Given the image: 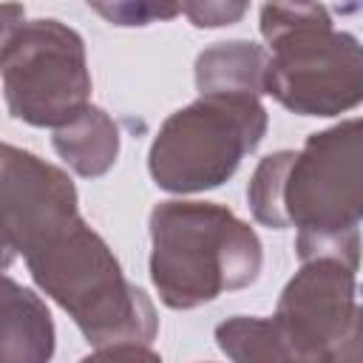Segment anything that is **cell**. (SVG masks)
<instances>
[{
	"instance_id": "8992f818",
	"label": "cell",
	"mask_w": 363,
	"mask_h": 363,
	"mask_svg": "<svg viewBox=\"0 0 363 363\" xmlns=\"http://www.w3.org/2000/svg\"><path fill=\"white\" fill-rule=\"evenodd\" d=\"M9 113L34 128H60L91 102L85 40L71 26L23 20L0 48Z\"/></svg>"
},
{
	"instance_id": "9c48e42d",
	"label": "cell",
	"mask_w": 363,
	"mask_h": 363,
	"mask_svg": "<svg viewBox=\"0 0 363 363\" xmlns=\"http://www.w3.org/2000/svg\"><path fill=\"white\" fill-rule=\"evenodd\" d=\"M51 145L57 156L82 179L105 176L119 156V128L116 122L99 108L85 105L74 113L65 125L54 128Z\"/></svg>"
},
{
	"instance_id": "6da1fadb",
	"label": "cell",
	"mask_w": 363,
	"mask_h": 363,
	"mask_svg": "<svg viewBox=\"0 0 363 363\" xmlns=\"http://www.w3.org/2000/svg\"><path fill=\"white\" fill-rule=\"evenodd\" d=\"M360 119L312 133L301 150H278L258 162L247 184L252 218L269 230L295 227V252L337 258L357 269L363 216Z\"/></svg>"
},
{
	"instance_id": "7c38bea8",
	"label": "cell",
	"mask_w": 363,
	"mask_h": 363,
	"mask_svg": "<svg viewBox=\"0 0 363 363\" xmlns=\"http://www.w3.org/2000/svg\"><path fill=\"white\" fill-rule=\"evenodd\" d=\"M102 20L122 28L150 26L182 14V0H85Z\"/></svg>"
},
{
	"instance_id": "7a4b0ae2",
	"label": "cell",
	"mask_w": 363,
	"mask_h": 363,
	"mask_svg": "<svg viewBox=\"0 0 363 363\" xmlns=\"http://www.w3.org/2000/svg\"><path fill=\"white\" fill-rule=\"evenodd\" d=\"M17 252L34 284L71 315L91 346H147L156 337L159 318L147 292L125 278L113 250L79 210L40 227Z\"/></svg>"
},
{
	"instance_id": "277c9868",
	"label": "cell",
	"mask_w": 363,
	"mask_h": 363,
	"mask_svg": "<svg viewBox=\"0 0 363 363\" xmlns=\"http://www.w3.org/2000/svg\"><path fill=\"white\" fill-rule=\"evenodd\" d=\"M264 94L301 116H337L363 99V57L354 34L337 31L318 0H267Z\"/></svg>"
},
{
	"instance_id": "3957f363",
	"label": "cell",
	"mask_w": 363,
	"mask_h": 363,
	"mask_svg": "<svg viewBox=\"0 0 363 363\" xmlns=\"http://www.w3.org/2000/svg\"><path fill=\"white\" fill-rule=\"evenodd\" d=\"M150 281L170 309H196L221 292L255 284L261 241L230 207L162 201L150 210Z\"/></svg>"
},
{
	"instance_id": "ba28073f",
	"label": "cell",
	"mask_w": 363,
	"mask_h": 363,
	"mask_svg": "<svg viewBox=\"0 0 363 363\" xmlns=\"http://www.w3.org/2000/svg\"><path fill=\"white\" fill-rule=\"evenodd\" d=\"M54 337L45 301L0 272V363H45Z\"/></svg>"
},
{
	"instance_id": "4fadbf2b",
	"label": "cell",
	"mask_w": 363,
	"mask_h": 363,
	"mask_svg": "<svg viewBox=\"0 0 363 363\" xmlns=\"http://www.w3.org/2000/svg\"><path fill=\"white\" fill-rule=\"evenodd\" d=\"M250 9V0H182L184 17L196 28H221L238 23Z\"/></svg>"
},
{
	"instance_id": "30bf717a",
	"label": "cell",
	"mask_w": 363,
	"mask_h": 363,
	"mask_svg": "<svg viewBox=\"0 0 363 363\" xmlns=\"http://www.w3.org/2000/svg\"><path fill=\"white\" fill-rule=\"evenodd\" d=\"M267 48L250 40H230L204 48L196 57V88L199 94H264Z\"/></svg>"
},
{
	"instance_id": "52a82bcc",
	"label": "cell",
	"mask_w": 363,
	"mask_h": 363,
	"mask_svg": "<svg viewBox=\"0 0 363 363\" xmlns=\"http://www.w3.org/2000/svg\"><path fill=\"white\" fill-rule=\"evenodd\" d=\"M272 323L286 360L357 357V269L337 258H306L281 289Z\"/></svg>"
},
{
	"instance_id": "5b68a950",
	"label": "cell",
	"mask_w": 363,
	"mask_h": 363,
	"mask_svg": "<svg viewBox=\"0 0 363 363\" xmlns=\"http://www.w3.org/2000/svg\"><path fill=\"white\" fill-rule=\"evenodd\" d=\"M258 96L201 94L173 111L147 150V170L167 193H204L224 184L267 133Z\"/></svg>"
},
{
	"instance_id": "9a60e30c",
	"label": "cell",
	"mask_w": 363,
	"mask_h": 363,
	"mask_svg": "<svg viewBox=\"0 0 363 363\" xmlns=\"http://www.w3.org/2000/svg\"><path fill=\"white\" fill-rule=\"evenodd\" d=\"M14 255H17V252H14V247L9 244V238H6V235H3V230H0V272L11 267Z\"/></svg>"
},
{
	"instance_id": "8fae6325",
	"label": "cell",
	"mask_w": 363,
	"mask_h": 363,
	"mask_svg": "<svg viewBox=\"0 0 363 363\" xmlns=\"http://www.w3.org/2000/svg\"><path fill=\"white\" fill-rule=\"evenodd\" d=\"M216 343L227 357L238 363L286 360L272 318H247V315L227 318L224 323L216 326Z\"/></svg>"
},
{
	"instance_id": "5bb4252c",
	"label": "cell",
	"mask_w": 363,
	"mask_h": 363,
	"mask_svg": "<svg viewBox=\"0 0 363 363\" xmlns=\"http://www.w3.org/2000/svg\"><path fill=\"white\" fill-rule=\"evenodd\" d=\"M26 20V9L20 6V3H0V48H3V43H6V37L20 26Z\"/></svg>"
}]
</instances>
